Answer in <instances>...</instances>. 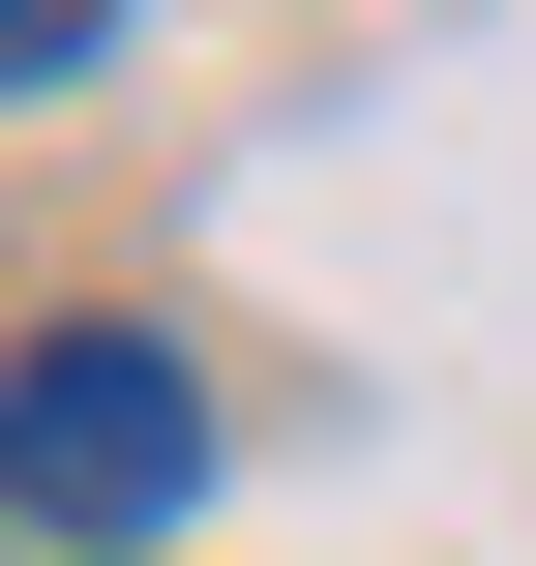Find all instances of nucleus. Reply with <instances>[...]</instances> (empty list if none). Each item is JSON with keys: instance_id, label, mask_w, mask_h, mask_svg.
I'll return each instance as SVG.
<instances>
[{"instance_id": "nucleus-2", "label": "nucleus", "mask_w": 536, "mask_h": 566, "mask_svg": "<svg viewBox=\"0 0 536 566\" xmlns=\"http://www.w3.org/2000/svg\"><path fill=\"white\" fill-rule=\"evenodd\" d=\"M60 60H90V0H0V90H60Z\"/></svg>"}, {"instance_id": "nucleus-1", "label": "nucleus", "mask_w": 536, "mask_h": 566, "mask_svg": "<svg viewBox=\"0 0 536 566\" xmlns=\"http://www.w3.org/2000/svg\"><path fill=\"white\" fill-rule=\"evenodd\" d=\"M0 507H30V537H179V507H209V388H179L149 328H30V358H0Z\"/></svg>"}]
</instances>
